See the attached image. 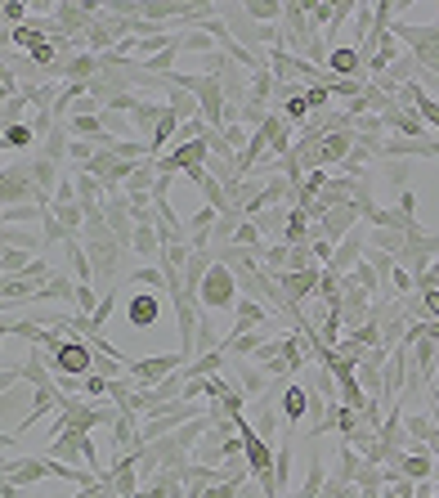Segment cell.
<instances>
[{"label":"cell","mask_w":439,"mask_h":498,"mask_svg":"<svg viewBox=\"0 0 439 498\" xmlns=\"http://www.w3.org/2000/svg\"><path fill=\"white\" fill-rule=\"evenodd\" d=\"M417 301H422L426 319H431V324H439V287H431V292H417Z\"/></svg>","instance_id":"cell-53"},{"label":"cell","mask_w":439,"mask_h":498,"mask_svg":"<svg viewBox=\"0 0 439 498\" xmlns=\"http://www.w3.org/2000/svg\"><path fill=\"white\" fill-rule=\"evenodd\" d=\"M77 278L72 274H63V269H54V278L36 292V305H63V310H77Z\"/></svg>","instance_id":"cell-14"},{"label":"cell","mask_w":439,"mask_h":498,"mask_svg":"<svg viewBox=\"0 0 439 498\" xmlns=\"http://www.w3.org/2000/svg\"><path fill=\"white\" fill-rule=\"evenodd\" d=\"M27 14H32L27 0H5V27H23V23H32Z\"/></svg>","instance_id":"cell-48"},{"label":"cell","mask_w":439,"mask_h":498,"mask_svg":"<svg viewBox=\"0 0 439 498\" xmlns=\"http://www.w3.org/2000/svg\"><path fill=\"white\" fill-rule=\"evenodd\" d=\"M372 27H377V5H359V14H354V23H350V36L363 45V41L372 36Z\"/></svg>","instance_id":"cell-45"},{"label":"cell","mask_w":439,"mask_h":498,"mask_svg":"<svg viewBox=\"0 0 439 498\" xmlns=\"http://www.w3.org/2000/svg\"><path fill=\"white\" fill-rule=\"evenodd\" d=\"M45 454L59 458V463H72V467H86L95 476H104L108 467L99 463V449H95V436L90 431H63L54 440H45Z\"/></svg>","instance_id":"cell-1"},{"label":"cell","mask_w":439,"mask_h":498,"mask_svg":"<svg viewBox=\"0 0 439 498\" xmlns=\"http://www.w3.org/2000/svg\"><path fill=\"white\" fill-rule=\"evenodd\" d=\"M435 386H439V377H435Z\"/></svg>","instance_id":"cell-56"},{"label":"cell","mask_w":439,"mask_h":498,"mask_svg":"<svg viewBox=\"0 0 439 498\" xmlns=\"http://www.w3.org/2000/svg\"><path fill=\"white\" fill-rule=\"evenodd\" d=\"M95 355L99 351L81 333H72L68 342H59L50 351V369H54V377H86V373H95Z\"/></svg>","instance_id":"cell-4"},{"label":"cell","mask_w":439,"mask_h":498,"mask_svg":"<svg viewBox=\"0 0 439 498\" xmlns=\"http://www.w3.org/2000/svg\"><path fill=\"white\" fill-rule=\"evenodd\" d=\"M332 18H336V5H328V0H314V5H310V23H314V32H328Z\"/></svg>","instance_id":"cell-50"},{"label":"cell","mask_w":439,"mask_h":498,"mask_svg":"<svg viewBox=\"0 0 439 498\" xmlns=\"http://www.w3.org/2000/svg\"><path fill=\"white\" fill-rule=\"evenodd\" d=\"M23 108H27V99H23V95H18V99H0L5 126H18V122H23Z\"/></svg>","instance_id":"cell-51"},{"label":"cell","mask_w":439,"mask_h":498,"mask_svg":"<svg viewBox=\"0 0 439 498\" xmlns=\"http://www.w3.org/2000/svg\"><path fill=\"white\" fill-rule=\"evenodd\" d=\"M135 498H189V485L180 481V472H157L153 481L139 485Z\"/></svg>","instance_id":"cell-25"},{"label":"cell","mask_w":439,"mask_h":498,"mask_svg":"<svg viewBox=\"0 0 439 498\" xmlns=\"http://www.w3.org/2000/svg\"><path fill=\"white\" fill-rule=\"evenodd\" d=\"M377 166H381V175H386V184H390L395 193H408V180H413V162H404V157H381Z\"/></svg>","instance_id":"cell-33"},{"label":"cell","mask_w":439,"mask_h":498,"mask_svg":"<svg viewBox=\"0 0 439 498\" xmlns=\"http://www.w3.org/2000/svg\"><path fill=\"white\" fill-rule=\"evenodd\" d=\"M305 413H310V386L292 377V381L283 386V422H287V427H301Z\"/></svg>","instance_id":"cell-21"},{"label":"cell","mask_w":439,"mask_h":498,"mask_svg":"<svg viewBox=\"0 0 439 498\" xmlns=\"http://www.w3.org/2000/svg\"><path fill=\"white\" fill-rule=\"evenodd\" d=\"M216 221H220V211H211V207H198V216H189V248H193V251H211Z\"/></svg>","instance_id":"cell-24"},{"label":"cell","mask_w":439,"mask_h":498,"mask_svg":"<svg viewBox=\"0 0 439 498\" xmlns=\"http://www.w3.org/2000/svg\"><path fill=\"white\" fill-rule=\"evenodd\" d=\"M72 202H81V193H77V175H63L59 189H54V207H72Z\"/></svg>","instance_id":"cell-49"},{"label":"cell","mask_w":439,"mask_h":498,"mask_svg":"<svg viewBox=\"0 0 439 498\" xmlns=\"http://www.w3.org/2000/svg\"><path fill=\"white\" fill-rule=\"evenodd\" d=\"M95 18H99V5H72V0H59V9H54V23H59L68 36H90Z\"/></svg>","instance_id":"cell-8"},{"label":"cell","mask_w":439,"mask_h":498,"mask_svg":"<svg viewBox=\"0 0 439 498\" xmlns=\"http://www.w3.org/2000/svg\"><path fill=\"white\" fill-rule=\"evenodd\" d=\"M314 153H319V166H323V171H332V166L341 171V162H345V157L354 153V130H341V135H323Z\"/></svg>","instance_id":"cell-19"},{"label":"cell","mask_w":439,"mask_h":498,"mask_svg":"<svg viewBox=\"0 0 439 498\" xmlns=\"http://www.w3.org/2000/svg\"><path fill=\"white\" fill-rule=\"evenodd\" d=\"M260 265H265L274 278H278V274H287V269H292V248H287V243H269L265 256H260Z\"/></svg>","instance_id":"cell-44"},{"label":"cell","mask_w":439,"mask_h":498,"mask_svg":"<svg viewBox=\"0 0 439 498\" xmlns=\"http://www.w3.org/2000/svg\"><path fill=\"white\" fill-rule=\"evenodd\" d=\"M63 265H68V274H72L77 283H95V265H90V251H86L81 239L63 243Z\"/></svg>","instance_id":"cell-27"},{"label":"cell","mask_w":439,"mask_h":498,"mask_svg":"<svg viewBox=\"0 0 439 498\" xmlns=\"http://www.w3.org/2000/svg\"><path fill=\"white\" fill-rule=\"evenodd\" d=\"M381 117H386V130L399 135V139H431V126L422 122L413 108H404V104H390Z\"/></svg>","instance_id":"cell-13"},{"label":"cell","mask_w":439,"mask_h":498,"mask_svg":"<svg viewBox=\"0 0 439 498\" xmlns=\"http://www.w3.org/2000/svg\"><path fill=\"white\" fill-rule=\"evenodd\" d=\"M399 211H404V216H417V193H413V189L399 193Z\"/></svg>","instance_id":"cell-54"},{"label":"cell","mask_w":439,"mask_h":498,"mask_svg":"<svg viewBox=\"0 0 439 498\" xmlns=\"http://www.w3.org/2000/svg\"><path fill=\"white\" fill-rule=\"evenodd\" d=\"M220 50L216 36L207 32V27H189V32H180V54H193V59H202V54H211Z\"/></svg>","instance_id":"cell-35"},{"label":"cell","mask_w":439,"mask_h":498,"mask_svg":"<svg viewBox=\"0 0 439 498\" xmlns=\"http://www.w3.org/2000/svg\"><path fill=\"white\" fill-rule=\"evenodd\" d=\"M269 99H278V77L269 68H260V72H251V104L269 108Z\"/></svg>","instance_id":"cell-37"},{"label":"cell","mask_w":439,"mask_h":498,"mask_svg":"<svg viewBox=\"0 0 439 498\" xmlns=\"http://www.w3.org/2000/svg\"><path fill=\"white\" fill-rule=\"evenodd\" d=\"M130 256H139L144 265H162V234H157V225H139V230H135Z\"/></svg>","instance_id":"cell-26"},{"label":"cell","mask_w":439,"mask_h":498,"mask_svg":"<svg viewBox=\"0 0 439 498\" xmlns=\"http://www.w3.org/2000/svg\"><path fill=\"white\" fill-rule=\"evenodd\" d=\"M247 221H256V230L265 234V243H287L292 207H269V211H256V216H247Z\"/></svg>","instance_id":"cell-23"},{"label":"cell","mask_w":439,"mask_h":498,"mask_svg":"<svg viewBox=\"0 0 439 498\" xmlns=\"http://www.w3.org/2000/svg\"><path fill=\"white\" fill-rule=\"evenodd\" d=\"M319 260H314V251L310 248H292V274H305V269H314ZM323 269V265H319Z\"/></svg>","instance_id":"cell-52"},{"label":"cell","mask_w":439,"mask_h":498,"mask_svg":"<svg viewBox=\"0 0 439 498\" xmlns=\"http://www.w3.org/2000/svg\"><path fill=\"white\" fill-rule=\"evenodd\" d=\"M23 386V381H18ZM32 390H14V386H5L0 390V409H5V431H14V409H23V399H27Z\"/></svg>","instance_id":"cell-46"},{"label":"cell","mask_w":439,"mask_h":498,"mask_svg":"<svg viewBox=\"0 0 439 498\" xmlns=\"http://www.w3.org/2000/svg\"><path fill=\"white\" fill-rule=\"evenodd\" d=\"M157 180H162V166H157V157H144V162H139V166L126 175V198H153Z\"/></svg>","instance_id":"cell-20"},{"label":"cell","mask_w":439,"mask_h":498,"mask_svg":"<svg viewBox=\"0 0 439 498\" xmlns=\"http://www.w3.org/2000/svg\"><path fill=\"white\" fill-rule=\"evenodd\" d=\"M238 296H242V287H238V274L229 269V265H211V274L202 278V287H198V301H202V310L207 315H233V305H238Z\"/></svg>","instance_id":"cell-2"},{"label":"cell","mask_w":439,"mask_h":498,"mask_svg":"<svg viewBox=\"0 0 439 498\" xmlns=\"http://www.w3.org/2000/svg\"><path fill=\"white\" fill-rule=\"evenodd\" d=\"M180 369H189V355H184V351H175V355L157 351V355H139V360H130L126 377H130L135 386H157V381H166V377L180 373Z\"/></svg>","instance_id":"cell-5"},{"label":"cell","mask_w":439,"mask_h":498,"mask_svg":"<svg viewBox=\"0 0 439 498\" xmlns=\"http://www.w3.org/2000/svg\"><path fill=\"white\" fill-rule=\"evenodd\" d=\"M36 256H27V251H14L5 248L0 251V265H5V278H18V274H27V265H32Z\"/></svg>","instance_id":"cell-47"},{"label":"cell","mask_w":439,"mask_h":498,"mask_svg":"<svg viewBox=\"0 0 439 498\" xmlns=\"http://www.w3.org/2000/svg\"><path fill=\"white\" fill-rule=\"evenodd\" d=\"M126 283H130L135 292H166V274H162V265H139V269L126 274Z\"/></svg>","instance_id":"cell-34"},{"label":"cell","mask_w":439,"mask_h":498,"mask_svg":"<svg viewBox=\"0 0 439 498\" xmlns=\"http://www.w3.org/2000/svg\"><path fill=\"white\" fill-rule=\"evenodd\" d=\"M68 148H72L68 126H54V135H50V139H41V157H50L54 166H63V162H68Z\"/></svg>","instance_id":"cell-39"},{"label":"cell","mask_w":439,"mask_h":498,"mask_svg":"<svg viewBox=\"0 0 439 498\" xmlns=\"http://www.w3.org/2000/svg\"><path fill=\"white\" fill-rule=\"evenodd\" d=\"M0 202L5 207H54V198L50 193H41L36 184H32V175H27V162H9L5 171H0Z\"/></svg>","instance_id":"cell-3"},{"label":"cell","mask_w":439,"mask_h":498,"mask_svg":"<svg viewBox=\"0 0 439 498\" xmlns=\"http://www.w3.org/2000/svg\"><path fill=\"white\" fill-rule=\"evenodd\" d=\"M166 108H171L180 122H198V117H202L198 95H189V90H180V86H166Z\"/></svg>","instance_id":"cell-31"},{"label":"cell","mask_w":439,"mask_h":498,"mask_svg":"<svg viewBox=\"0 0 439 498\" xmlns=\"http://www.w3.org/2000/svg\"><path fill=\"white\" fill-rule=\"evenodd\" d=\"M435 260H439V234L422 230V225H417V230H408V251H404V260H399V265H404V269H413V278L422 283V274H426Z\"/></svg>","instance_id":"cell-6"},{"label":"cell","mask_w":439,"mask_h":498,"mask_svg":"<svg viewBox=\"0 0 439 498\" xmlns=\"http://www.w3.org/2000/svg\"><path fill=\"white\" fill-rule=\"evenodd\" d=\"M36 139H41V135H36V126H32V122H18V126H5V139H0V144H5L9 153H27Z\"/></svg>","instance_id":"cell-41"},{"label":"cell","mask_w":439,"mask_h":498,"mask_svg":"<svg viewBox=\"0 0 439 498\" xmlns=\"http://www.w3.org/2000/svg\"><path fill=\"white\" fill-rule=\"evenodd\" d=\"M256 23H265V27H283V5L278 0H251V5H242Z\"/></svg>","instance_id":"cell-42"},{"label":"cell","mask_w":439,"mask_h":498,"mask_svg":"<svg viewBox=\"0 0 439 498\" xmlns=\"http://www.w3.org/2000/svg\"><path fill=\"white\" fill-rule=\"evenodd\" d=\"M0 498H23V485L5 476V481H0Z\"/></svg>","instance_id":"cell-55"},{"label":"cell","mask_w":439,"mask_h":498,"mask_svg":"<svg viewBox=\"0 0 439 498\" xmlns=\"http://www.w3.org/2000/svg\"><path fill=\"white\" fill-rule=\"evenodd\" d=\"M27 175H32V184H36L41 193H50V198H54V189H59V180H63V166H54L50 157H41V153H36V157L27 162Z\"/></svg>","instance_id":"cell-28"},{"label":"cell","mask_w":439,"mask_h":498,"mask_svg":"<svg viewBox=\"0 0 439 498\" xmlns=\"http://www.w3.org/2000/svg\"><path fill=\"white\" fill-rule=\"evenodd\" d=\"M354 377H359V386H363V395H372V399H381L386 395V369L368 355L359 369H354Z\"/></svg>","instance_id":"cell-32"},{"label":"cell","mask_w":439,"mask_h":498,"mask_svg":"<svg viewBox=\"0 0 439 498\" xmlns=\"http://www.w3.org/2000/svg\"><path fill=\"white\" fill-rule=\"evenodd\" d=\"M162 117H166V99H139L130 108V130L144 135V139H153V130L162 126Z\"/></svg>","instance_id":"cell-22"},{"label":"cell","mask_w":439,"mask_h":498,"mask_svg":"<svg viewBox=\"0 0 439 498\" xmlns=\"http://www.w3.org/2000/svg\"><path fill=\"white\" fill-rule=\"evenodd\" d=\"M157 319H162V296H157V292H130V296H126V324H130V328L144 333V328H153Z\"/></svg>","instance_id":"cell-11"},{"label":"cell","mask_w":439,"mask_h":498,"mask_svg":"<svg viewBox=\"0 0 439 498\" xmlns=\"http://www.w3.org/2000/svg\"><path fill=\"white\" fill-rule=\"evenodd\" d=\"M45 216H50V211H45V207H32V202H27V207H5V211H0L5 225H45Z\"/></svg>","instance_id":"cell-43"},{"label":"cell","mask_w":439,"mask_h":498,"mask_svg":"<svg viewBox=\"0 0 439 498\" xmlns=\"http://www.w3.org/2000/svg\"><path fill=\"white\" fill-rule=\"evenodd\" d=\"M278 315L274 310H265L260 301H251V296H238V305H233V328H229V337H242V333H256V328H269Z\"/></svg>","instance_id":"cell-9"},{"label":"cell","mask_w":439,"mask_h":498,"mask_svg":"<svg viewBox=\"0 0 439 498\" xmlns=\"http://www.w3.org/2000/svg\"><path fill=\"white\" fill-rule=\"evenodd\" d=\"M413 346V373L422 377L426 386H435L439 377V342L435 337H417V342H408Z\"/></svg>","instance_id":"cell-18"},{"label":"cell","mask_w":439,"mask_h":498,"mask_svg":"<svg viewBox=\"0 0 439 498\" xmlns=\"http://www.w3.org/2000/svg\"><path fill=\"white\" fill-rule=\"evenodd\" d=\"M404 427H408V440H417V445H431L439 436V422L426 409H404Z\"/></svg>","instance_id":"cell-29"},{"label":"cell","mask_w":439,"mask_h":498,"mask_svg":"<svg viewBox=\"0 0 439 498\" xmlns=\"http://www.w3.org/2000/svg\"><path fill=\"white\" fill-rule=\"evenodd\" d=\"M229 369V355H224V346L220 351H211V355H198V360H189V381H198V377H220Z\"/></svg>","instance_id":"cell-36"},{"label":"cell","mask_w":439,"mask_h":498,"mask_svg":"<svg viewBox=\"0 0 439 498\" xmlns=\"http://www.w3.org/2000/svg\"><path fill=\"white\" fill-rule=\"evenodd\" d=\"M5 248L14 251H41L45 248V234H36V230H23V225H5Z\"/></svg>","instance_id":"cell-38"},{"label":"cell","mask_w":439,"mask_h":498,"mask_svg":"<svg viewBox=\"0 0 439 498\" xmlns=\"http://www.w3.org/2000/svg\"><path fill=\"white\" fill-rule=\"evenodd\" d=\"M368 248L386 251V256H395V260H404V251H408V234H404V230H368Z\"/></svg>","instance_id":"cell-30"},{"label":"cell","mask_w":439,"mask_h":498,"mask_svg":"<svg viewBox=\"0 0 439 498\" xmlns=\"http://www.w3.org/2000/svg\"><path fill=\"white\" fill-rule=\"evenodd\" d=\"M104 476H108V485L117 498H135L139 494V454H112Z\"/></svg>","instance_id":"cell-7"},{"label":"cell","mask_w":439,"mask_h":498,"mask_svg":"<svg viewBox=\"0 0 439 498\" xmlns=\"http://www.w3.org/2000/svg\"><path fill=\"white\" fill-rule=\"evenodd\" d=\"M229 364H233V386H242V395H247V399L269 395V381H274V377L265 373L256 360H233V355H229Z\"/></svg>","instance_id":"cell-12"},{"label":"cell","mask_w":439,"mask_h":498,"mask_svg":"<svg viewBox=\"0 0 439 498\" xmlns=\"http://www.w3.org/2000/svg\"><path fill=\"white\" fill-rule=\"evenodd\" d=\"M363 251H368V225H359V230H350L341 243H336V256H332L328 269H336L341 278L345 274H354V265L363 260Z\"/></svg>","instance_id":"cell-10"},{"label":"cell","mask_w":439,"mask_h":498,"mask_svg":"<svg viewBox=\"0 0 439 498\" xmlns=\"http://www.w3.org/2000/svg\"><path fill=\"white\" fill-rule=\"evenodd\" d=\"M36 292H41V283H32V278H5L0 283V296H5V305L14 310V301H36Z\"/></svg>","instance_id":"cell-40"},{"label":"cell","mask_w":439,"mask_h":498,"mask_svg":"<svg viewBox=\"0 0 439 498\" xmlns=\"http://www.w3.org/2000/svg\"><path fill=\"white\" fill-rule=\"evenodd\" d=\"M319 278H323V269H319V265H314V269H305V274H292V269H287V274H278V287L287 292V301H292V305H305L310 296H319Z\"/></svg>","instance_id":"cell-15"},{"label":"cell","mask_w":439,"mask_h":498,"mask_svg":"<svg viewBox=\"0 0 439 498\" xmlns=\"http://www.w3.org/2000/svg\"><path fill=\"white\" fill-rule=\"evenodd\" d=\"M104 216H108L112 239L130 248V239H135V216H130V198H126V193H117V198H108V202H104Z\"/></svg>","instance_id":"cell-17"},{"label":"cell","mask_w":439,"mask_h":498,"mask_svg":"<svg viewBox=\"0 0 439 498\" xmlns=\"http://www.w3.org/2000/svg\"><path fill=\"white\" fill-rule=\"evenodd\" d=\"M328 458H323V449H319V440H310V454H305V485L296 490V498H319L323 494V485H328Z\"/></svg>","instance_id":"cell-16"}]
</instances>
